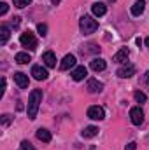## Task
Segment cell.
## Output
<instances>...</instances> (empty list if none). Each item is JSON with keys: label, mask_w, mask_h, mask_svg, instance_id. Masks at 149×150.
Segmentation results:
<instances>
[{"label": "cell", "mask_w": 149, "mask_h": 150, "mask_svg": "<svg viewBox=\"0 0 149 150\" xmlns=\"http://www.w3.org/2000/svg\"><path fill=\"white\" fill-rule=\"evenodd\" d=\"M42 103V91L40 89H34L28 96V107H27V113H28V119L34 120L37 117L39 107Z\"/></svg>", "instance_id": "obj_1"}, {"label": "cell", "mask_w": 149, "mask_h": 150, "mask_svg": "<svg viewBox=\"0 0 149 150\" xmlns=\"http://www.w3.org/2000/svg\"><path fill=\"white\" fill-rule=\"evenodd\" d=\"M79 28H81L82 35H91L98 30V21L93 19L91 16H82L79 19Z\"/></svg>", "instance_id": "obj_2"}, {"label": "cell", "mask_w": 149, "mask_h": 150, "mask_svg": "<svg viewBox=\"0 0 149 150\" xmlns=\"http://www.w3.org/2000/svg\"><path fill=\"white\" fill-rule=\"evenodd\" d=\"M19 42H21L23 47H27L30 51H35L37 49V38H35V35L32 32H23L21 37H19Z\"/></svg>", "instance_id": "obj_3"}, {"label": "cell", "mask_w": 149, "mask_h": 150, "mask_svg": "<svg viewBox=\"0 0 149 150\" xmlns=\"http://www.w3.org/2000/svg\"><path fill=\"white\" fill-rule=\"evenodd\" d=\"M86 115H88L91 120H102V119L105 117V112H104V108H102V107L93 105V107H90V108H88Z\"/></svg>", "instance_id": "obj_4"}, {"label": "cell", "mask_w": 149, "mask_h": 150, "mask_svg": "<svg viewBox=\"0 0 149 150\" xmlns=\"http://www.w3.org/2000/svg\"><path fill=\"white\" fill-rule=\"evenodd\" d=\"M130 120H132V124H135V126H140V124L144 122V112H142L140 107H133V108L130 110Z\"/></svg>", "instance_id": "obj_5"}, {"label": "cell", "mask_w": 149, "mask_h": 150, "mask_svg": "<svg viewBox=\"0 0 149 150\" xmlns=\"http://www.w3.org/2000/svg\"><path fill=\"white\" fill-rule=\"evenodd\" d=\"M86 89H88V93H90V94H97V93H100V91L104 89V84H102V82H98L97 79H90V80H88Z\"/></svg>", "instance_id": "obj_6"}, {"label": "cell", "mask_w": 149, "mask_h": 150, "mask_svg": "<svg viewBox=\"0 0 149 150\" xmlns=\"http://www.w3.org/2000/svg\"><path fill=\"white\" fill-rule=\"evenodd\" d=\"M32 75H34V79H37V80H46L49 74H47V70H46L44 67L34 65V67H32Z\"/></svg>", "instance_id": "obj_7"}, {"label": "cell", "mask_w": 149, "mask_h": 150, "mask_svg": "<svg viewBox=\"0 0 149 150\" xmlns=\"http://www.w3.org/2000/svg\"><path fill=\"white\" fill-rule=\"evenodd\" d=\"M105 67H107V63H105V59H102V58H93V59L90 61V68H91L93 72H102V70H105Z\"/></svg>", "instance_id": "obj_8"}, {"label": "cell", "mask_w": 149, "mask_h": 150, "mask_svg": "<svg viewBox=\"0 0 149 150\" xmlns=\"http://www.w3.org/2000/svg\"><path fill=\"white\" fill-rule=\"evenodd\" d=\"M128 56H130V49H128V47H123V49H119V51L112 56V61H116V63H123V61L128 59Z\"/></svg>", "instance_id": "obj_9"}, {"label": "cell", "mask_w": 149, "mask_h": 150, "mask_svg": "<svg viewBox=\"0 0 149 150\" xmlns=\"http://www.w3.org/2000/svg\"><path fill=\"white\" fill-rule=\"evenodd\" d=\"M75 56L74 54H67L63 59H62V63H60V70H69V68H72L75 67Z\"/></svg>", "instance_id": "obj_10"}, {"label": "cell", "mask_w": 149, "mask_h": 150, "mask_svg": "<svg viewBox=\"0 0 149 150\" xmlns=\"http://www.w3.org/2000/svg\"><path fill=\"white\" fill-rule=\"evenodd\" d=\"M117 77L119 79H128V77H132V75H135V67L133 65H128V67H121L117 72Z\"/></svg>", "instance_id": "obj_11"}, {"label": "cell", "mask_w": 149, "mask_h": 150, "mask_svg": "<svg viewBox=\"0 0 149 150\" xmlns=\"http://www.w3.org/2000/svg\"><path fill=\"white\" fill-rule=\"evenodd\" d=\"M42 61H44L46 67L54 68V67H56V56H54V52H51V51L44 52V54H42Z\"/></svg>", "instance_id": "obj_12"}, {"label": "cell", "mask_w": 149, "mask_h": 150, "mask_svg": "<svg viewBox=\"0 0 149 150\" xmlns=\"http://www.w3.org/2000/svg\"><path fill=\"white\" fill-rule=\"evenodd\" d=\"M14 82H16L21 89H27V87H28V75L21 74V72H16V74H14Z\"/></svg>", "instance_id": "obj_13"}, {"label": "cell", "mask_w": 149, "mask_h": 150, "mask_svg": "<svg viewBox=\"0 0 149 150\" xmlns=\"http://www.w3.org/2000/svg\"><path fill=\"white\" fill-rule=\"evenodd\" d=\"M91 11H93V14H95V16H98V18H100V16H104V14L107 12V5H105L104 2H95V4L91 5Z\"/></svg>", "instance_id": "obj_14"}, {"label": "cell", "mask_w": 149, "mask_h": 150, "mask_svg": "<svg viewBox=\"0 0 149 150\" xmlns=\"http://www.w3.org/2000/svg\"><path fill=\"white\" fill-rule=\"evenodd\" d=\"M146 9V2L144 0H137L133 5H132V16H140Z\"/></svg>", "instance_id": "obj_15"}, {"label": "cell", "mask_w": 149, "mask_h": 150, "mask_svg": "<svg viewBox=\"0 0 149 150\" xmlns=\"http://www.w3.org/2000/svg\"><path fill=\"white\" fill-rule=\"evenodd\" d=\"M81 134H82V138H95L98 134V127L97 126H86Z\"/></svg>", "instance_id": "obj_16"}, {"label": "cell", "mask_w": 149, "mask_h": 150, "mask_svg": "<svg viewBox=\"0 0 149 150\" xmlns=\"http://www.w3.org/2000/svg\"><path fill=\"white\" fill-rule=\"evenodd\" d=\"M9 37H11V30H9V26H7V25H2V26H0V44L5 45L7 40H9Z\"/></svg>", "instance_id": "obj_17"}, {"label": "cell", "mask_w": 149, "mask_h": 150, "mask_svg": "<svg viewBox=\"0 0 149 150\" xmlns=\"http://www.w3.org/2000/svg\"><path fill=\"white\" fill-rule=\"evenodd\" d=\"M86 75H88V70H86V67H77L74 72H72V79L79 82V80H82Z\"/></svg>", "instance_id": "obj_18"}, {"label": "cell", "mask_w": 149, "mask_h": 150, "mask_svg": "<svg viewBox=\"0 0 149 150\" xmlns=\"http://www.w3.org/2000/svg\"><path fill=\"white\" fill-rule=\"evenodd\" d=\"M37 138L40 140V142H44V143H49L51 142V133L47 131V129H37Z\"/></svg>", "instance_id": "obj_19"}, {"label": "cell", "mask_w": 149, "mask_h": 150, "mask_svg": "<svg viewBox=\"0 0 149 150\" xmlns=\"http://www.w3.org/2000/svg\"><path fill=\"white\" fill-rule=\"evenodd\" d=\"M30 61H32V58H30L28 52H18V54H16V63L25 65V63H30Z\"/></svg>", "instance_id": "obj_20"}, {"label": "cell", "mask_w": 149, "mask_h": 150, "mask_svg": "<svg viewBox=\"0 0 149 150\" xmlns=\"http://www.w3.org/2000/svg\"><path fill=\"white\" fill-rule=\"evenodd\" d=\"M133 98H135V101H139V103H144V101L148 100V96H146L144 93H140V91H135V93H133Z\"/></svg>", "instance_id": "obj_21"}, {"label": "cell", "mask_w": 149, "mask_h": 150, "mask_svg": "<svg viewBox=\"0 0 149 150\" xmlns=\"http://www.w3.org/2000/svg\"><path fill=\"white\" fill-rule=\"evenodd\" d=\"M12 4H14L16 7H19V9H23V7L30 5V4H32V0H12Z\"/></svg>", "instance_id": "obj_22"}, {"label": "cell", "mask_w": 149, "mask_h": 150, "mask_svg": "<svg viewBox=\"0 0 149 150\" xmlns=\"http://www.w3.org/2000/svg\"><path fill=\"white\" fill-rule=\"evenodd\" d=\"M37 32H39L40 37H46V35H47V25H44V23L37 25Z\"/></svg>", "instance_id": "obj_23"}, {"label": "cell", "mask_w": 149, "mask_h": 150, "mask_svg": "<svg viewBox=\"0 0 149 150\" xmlns=\"http://www.w3.org/2000/svg\"><path fill=\"white\" fill-rule=\"evenodd\" d=\"M21 150H37V149H34V145L28 140H23L21 142Z\"/></svg>", "instance_id": "obj_24"}, {"label": "cell", "mask_w": 149, "mask_h": 150, "mask_svg": "<svg viewBox=\"0 0 149 150\" xmlns=\"http://www.w3.org/2000/svg\"><path fill=\"white\" fill-rule=\"evenodd\" d=\"M11 120H12V117H11V115H7V113H5V115H2V126H7Z\"/></svg>", "instance_id": "obj_25"}, {"label": "cell", "mask_w": 149, "mask_h": 150, "mask_svg": "<svg viewBox=\"0 0 149 150\" xmlns=\"http://www.w3.org/2000/svg\"><path fill=\"white\" fill-rule=\"evenodd\" d=\"M7 9H9V5H7V4H5V2H2V4H0V14H2V16H4V14H5V12H7Z\"/></svg>", "instance_id": "obj_26"}, {"label": "cell", "mask_w": 149, "mask_h": 150, "mask_svg": "<svg viewBox=\"0 0 149 150\" xmlns=\"http://www.w3.org/2000/svg\"><path fill=\"white\" fill-rule=\"evenodd\" d=\"M125 150H137V143H135V142H130V143L125 147Z\"/></svg>", "instance_id": "obj_27"}, {"label": "cell", "mask_w": 149, "mask_h": 150, "mask_svg": "<svg viewBox=\"0 0 149 150\" xmlns=\"http://www.w3.org/2000/svg\"><path fill=\"white\" fill-rule=\"evenodd\" d=\"M19 21H21V18H19V16H14V18H12V26L16 28V26L19 25Z\"/></svg>", "instance_id": "obj_28"}, {"label": "cell", "mask_w": 149, "mask_h": 150, "mask_svg": "<svg viewBox=\"0 0 149 150\" xmlns=\"http://www.w3.org/2000/svg\"><path fill=\"white\" fill-rule=\"evenodd\" d=\"M5 84H7V82H5V79H2V93L5 91Z\"/></svg>", "instance_id": "obj_29"}, {"label": "cell", "mask_w": 149, "mask_h": 150, "mask_svg": "<svg viewBox=\"0 0 149 150\" xmlns=\"http://www.w3.org/2000/svg\"><path fill=\"white\" fill-rule=\"evenodd\" d=\"M144 79H146V82H149V70L146 72V75H144Z\"/></svg>", "instance_id": "obj_30"}, {"label": "cell", "mask_w": 149, "mask_h": 150, "mask_svg": "<svg viewBox=\"0 0 149 150\" xmlns=\"http://www.w3.org/2000/svg\"><path fill=\"white\" fill-rule=\"evenodd\" d=\"M51 4H54V5H58V4H60V0H51Z\"/></svg>", "instance_id": "obj_31"}, {"label": "cell", "mask_w": 149, "mask_h": 150, "mask_svg": "<svg viewBox=\"0 0 149 150\" xmlns=\"http://www.w3.org/2000/svg\"><path fill=\"white\" fill-rule=\"evenodd\" d=\"M144 42H146V45H148V47H149V37L146 38V40H144Z\"/></svg>", "instance_id": "obj_32"}, {"label": "cell", "mask_w": 149, "mask_h": 150, "mask_svg": "<svg viewBox=\"0 0 149 150\" xmlns=\"http://www.w3.org/2000/svg\"><path fill=\"white\" fill-rule=\"evenodd\" d=\"M109 2H116V0H109Z\"/></svg>", "instance_id": "obj_33"}]
</instances>
